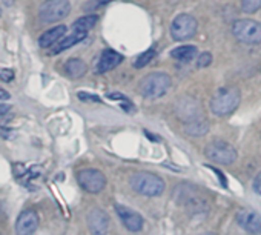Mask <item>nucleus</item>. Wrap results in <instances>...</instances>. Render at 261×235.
Here are the masks:
<instances>
[{
	"label": "nucleus",
	"instance_id": "nucleus-1",
	"mask_svg": "<svg viewBox=\"0 0 261 235\" xmlns=\"http://www.w3.org/2000/svg\"><path fill=\"white\" fill-rule=\"evenodd\" d=\"M130 186L133 189L145 197H159L165 191V181L162 177L152 172H137L130 177Z\"/></svg>",
	"mask_w": 261,
	"mask_h": 235
},
{
	"label": "nucleus",
	"instance_id": "nucleus-2",
	"mask_svg": "<svg viewBox=\"0 0 261 235\" xmlns=\"http://www.w3.org/2000/svg\"><path fill=\"white\" fill-rule=\"evenodd\" d=\"M240 100H241V97H240V91L237 88L220 89L211 98V111L220 117L229 115L238 108Z\"/></svg>",
	"mask_w": 261,
	"mask_h": 235
},
{
	"label": "nucleus",
	"instance_id": "nucleus-3",
	"mask_svg": "<svg viewBox=\"0 0 261 235\" xmlns=\"http://www.w3.org/2000/svg\"><path fill=\"white\" fill-rule=\"evenodd\" d=\"M171 77L165 72H152L143 77L139 85V92L145 98H159L171 88Z\"/></svg>",
	"mask_w": 261,
	"mask_h": 235
},
{
	"label": "nucleus",
	"instance_id": "nucleus-4",
	"mask_svg": "<svg viewBox=\"0 0 261 235\" xmlns=\"http://www.w3.org/2000/svg\"><path fill=\"white\" fill-rule=\"evenodd\" d=\"M172 197L175 198V201L178 204H185L186 207L189 209H194V211H200L201 207L206 206V200L201 194V189L194 186V185H189V183H181L178 185L175 189H174V194Z\"/></svg>",
	"mask_w": 261,
	"mask_h": 235
},
{
	"label": "nucleus",
	"instance_id": "nucleus-5",
	"mask_svg": "<svg viewBox=\"0 0 261 235\" xmlns=\"http://www.w3.org/2000/svg\"><path fill=\"white\" fill-rule=\"evenodd\" d=\"M232 34L241 43L258 45L261 43V23L249 19L237 20L232 27Z\"/></svg>",
	"mask_w": 261,
	"mask_h": 235
},
{
	"label": "nucleus",
	"instance_id": "nucleus-6",
	"mask_svg": "<svg viewBox=\"0 0 261 235\" xmlns=\"http://www.w3.org/2000/svg\"><path fill=\"white\" fill-rule=\"evenodd\" d=\"M175 114L185 123H192L203 120V109L197 98L191 95H183L175 101Z\"/></svg>",
	"mask_w": 261,
	"mask_h": 235
},
{
	"label": "nucleus",
	"instance_id": "nucleus-7",
	"mask_svg": "<svg viewBox=\"0 0 261 235\" xmlns=\"http://www.w3.org/2000/svg\"><path fill=\"white\" fill-rule=\"evenodd\" d=\"M204 154L206 157L214 162V163H218V165H232L235 160H237V151L232 145H229L227 142H223V140H214L211 142L206 149H204Z\"/></svg>",
	"mask_w": 261,
	"mask_h": 235
},
{
	"label": "nucleus",
	"instance_id": "nucleus-8",
	"mask_svg": "<svg viewBox=\"0 0 261 235\" xmlns=\"http://www.w3.org/2000/svg\"><path fill=\"white\" fill-rule=\"evenodd\" d=\"M71 13L69 0H46L39 10V17L43 23H56Z\"/></svg>",
	"mask_w": 261,
	"mask_h": 235
},
{
	"label": "nucleus",
	"instance_id": "nucleus-9",
	"mask_svg": "<svg viewBox=\"0 0 261 235\" xmlns=\"http://www.w3.org/2000/svg\"><path fill=\"white\" fill-rule=\"evenodd\" d=\"M77 181L89 194H98L106 186V177L98 169H83L77 174Z\"/></svg>",
	"mask_w": 261,
	"mask_h": 235
},
{
	"label": "nucleus",
	"instance_id": "nucleus-10",
	"mask_svg": "<svg viewBox=\"0 0 261 235\" xmlns=\"http://www.w3.org/2000/svg\"><path fill=\"white\" fill-rule=\"evenodd\" d=\"M195 33H197V20L189 14L178 16L171 25V34H172L174 40H177V42L188 40V39L194 37Z\"/></svg>",
	"mask_w": 261,
	"mask_h": 235
},
{
	"label": "nucleus",
	"instance_id": "nucleus-11",
	"mask_svg": "<svg viewBox=\"0 0 261 235\" xmlns=\"http://www.w3.org/2000/svg\"><path fill=\"white\" fill-rule=\"evenodd\" d=\"M237 223L252 235H261V215L250 209H241L235 215Z\"/></svg>",
	"mask_w": 261,
	"mask_h": 235
},
{
	"label": "nucleus",
	"instance_id": "nucleus-12",
	"mask_svg": "<svg viewBox=\"0 0 261 235\" xmlns=\"http://www.w3.org/2000/svg\"><path fill=\"white\" fill-rule=\"evenodd\" d=\"M115 212L118 215V218L121 220V223L124 224V227L130 232H139L143 227V218L139 212H136L134 209H130L127 206H121V204H115Z\"/></svg>",
	"mask_w": 261,
	"mask_h": 235
},
{
	"label": "nucleus",
	"instance_id": "nucleus-13",
	"mask_svg": "<svg viewBox=\"0 0 261 235\" xmlns=\"http://www.w3.org/2000/svg\"><path fill=\"white\" fill-rule=\"evenodd\" d=\"M39 215L36 211L33 209H27L23 211L17 221H16V233L17 235H34L37 227H39Z\"/></svg>",
	"mask_w": 261,
	"mask_h": 235
},
{
	"label": "nucleus",
	"instance_id": "nucleus-14",
	"mask_svg": "<svg viewBox=\"0 0 261 235\" xmlns=\"http://www.w3.org/2000/svg\"><path fill=\"white\" fill-rule=\"evenodd\" d=\"M88 227L92 235H106L109 232V215L103 209H92L88 214Z\"/></svg>",
	"mask_w": 261,
	"mask_h": 235
},
{
	"label": "nucleus",
	"instance_id": "nucleus-15",
	"mask_svg": "<svg viewBox=\"0 0 261 235\" xmlns=\"http://www.w3.org/2000/svg\"><path fill=\"white\" fill-rule=\"evenodd\" d=\"M123 62V56H120L117 51L114 49H105L100 56V60L97 63V72H106L114 69L115 66H118Z\"/></svg>",
	"mask_w": 261,
	"mask_h": 235
},
{
	"label": "nucleus",
	"instance_id": "nucleus-16",
	"mask_svg": "<svg viewBox=\"0 0 261 235\" xmlns=\"http://www.w3.org/2000/svg\"><path fill=\"white\" fill-rule=\"evenodd\" d=\"M65 34H66V27L59 25V27L46 31L45 34H42L40 39H39V45H40V48H51L53 45L59 43L63 39Z\"/></svg>",
	"mask_w": 261,
	"mask_h": 235
},
{
	"label": "nucleus",
	"instance_id": "nucleus-17",
	"mask_svg": "<svg viewBox=\"0 0 261 235\" xmlns=\"http://www.w3.org/2000/svg\"><path fill=\"white\" fill-rule=\"evenodd\" d=\"M88 66L83 60L80 59H69L65 63V72L71 77V79H80L86 74Z\"/></svg>",
	"mask_w": 261,
	"mask_h": 235
},
{
	"label": "nucleus",
	"instance_id": "nucleus-18",
	"mask_svg": "<svg viewBox=\"0 0 261 235\" xmlns=\"http://www.w3.org/2000/svg\"><path fill=\"white\" fill-rule=\"evenodd\" d=\"M86 36H88V33H83V31H74L69 37H66V39H63V40H60V42L57 43V46L53 49V53H54V54L62 53V51H65V49H68V48L74 46L75 43L82 42Z\"/></svg>",
	"mask_w": 261,
	"mask_h": 235
},
{
	"label": "nucleus",
	"instance_id": "nucleus-19",
	"mask_svg": "<svg viewBox=\"0 0 261 235\" xmlns=\"http://www.w3.org/2000/svg\"><path fill=\"white\" fill-rule=\"evenodd\" d=\"M207 131H209V125L204 120L186 123V126H185V133L192 136V137H203V136L207 134Z\"/></svg>",
	"mask_w": 261,
	"mask_h": 235
},
{
	"label": "nucleus",
	"instance_id": "nucleus-20",
	"mask_svg": "<svg viewBox=\"0 0 261 235\" xmlns=\"http://www.w3.org/2000/svg\"><path fill=\"white\" fill-rule=\"evenodd\" d=\"M198 54V49L195 46H191V45H185V46H178L172 51V57L177 59V60H191L194 59L195 56Z\"/></svg>",
	"mask_w": 261,
	"mask_h": 235
},
{
	"label": "nucleus",
	"instance_id": "nucleus-21",
	"mask_svg": "<svg viewBox=\"0 0 261 235\" xmlns=\"http://www.w3.org/2000/svg\"><path fill=\"white\" fill-rule=\"evenodd\" d=\"M97 16H85V17H80L77 22H74V25H72V30L74 31H83V33H88L91 28H94L95 27V23H97Z\"/></svg>",
	"mask_w": 261,
	"mask_h": 235
},
{
	"label": "nucleus",
	"instance_id": "nucleus-22",
	"mask_svg": "<svg viewBox=\"0 0 261 235\" xmlns=\"http://www.w3.org/2000/svg\"><path fill=\"white\" fill-rule=\"evenodd\" d=\"M261 8V0H241V10L247 14H253Z\"/></svg>",
	"mask_w": 261,
	"mask_h": 235
},
{
	"label": "nucleus",
	"instance_id": "nucleus-23",
	"mask_svg": "<svg viewBox=\"0 0 261 235\" xmlns=\"http://www.w3.org/2000/svg\"><path fill=\"white\" fill-rule=\"evenodd\" d=\"M154 57H155V51H154V49H148V51H145L143 54L139 56V59L136 60L134 66H136V68H143V66H146Z\"/></svg>",
	"mask_w": 261,
	"mask_h": 235
},
{
	"label": "nucleus",
	"instance_id": "nucleus-24",
	"mask_svg": "<svg viewBox=\"0 0 261 235\" xmlns=\"http://www.w3.org/2000/svg\"><path fill=\"white\" fill-rule=\"evenodd\" d=\"M108 2H111V0H89V2L85 4L83 10H85L86 13H89V11H94V10H97V8H100V7L106 5Z\"/></svg>",
	"mask_w": 261,
	"mask_h": 235
},
{
	"label": "nucleus",
	"instance_id": "nucleus-25",
	"mask_svg": "<svg viewBox=\"0 0 261 235\" xmlns=\"http://www.w3.org/2000/svg\"><path fill=\"white\" fill-rule=\"evenodd\" d=\"M212 63V54L211 53H203L198 56V62H197V66L198 68H206Z\"/></svg>",
	"mask_w": 261,
	"mask_h": 235
},
{
	"label": "nucleus",
	"instance_id": "nucleus-26",
	"mask_svg": "<svg viewBox=\"0 0 261 235\" xmlns=\"http://www.w3.org/2000/svg\"><path fill=\"white\" fill-rule=\"evenodd\" d=\"M0 80L5 82V83L13 82L14 80V71L8 69V68H2V69H0Z\"/></svg>",
	"mask_w": 261,
	"mask_h": 235
},
{
	"label": "nucleus",
	"instance_id": "nucleus-27",
	"mask_svg": "<svg viewBox=\"0 0 261 235\" xmlns=\"http://www.w3.org/2000/svg\"><path fill=\"white\" fill-rule=\"evenodd\" d=\"M253 191H255L258 195H261V171L256 174V177H255V180H253Z\"/></svg>",
	"mask_w": 261,
	"mask_h": 235
},
{
	"label": "nucleus",
	"instance_id": "nucleus-28",
	"mask_svg": "<svg viewBox=\"0 0 261 235\" xmlns=\"http://www.w3.org/2000/svg\"><path fill=\"white\" fill-rule=\"evenodd\" d=\"M79 98L80 100H89V101H100V98H97L95 95H89L86 92H79Z\"/></svg>",
	"mask_w": 261,
	"mask_h": 235
},
{
	"label": "nucleus",
	"instance_id": "nucleus-29",
	"mask_svg": "<svg viewBox=\"0 0 261 235\" xmlns=\"http://www.w3.org/2000/svg\"><path fill=\"white\" fill-rule=\"evenodd\" d=\"M10 111H11V106L10 105H0V117H4Z\"/></svg>",
	"mask_w": 261,
	"mask_h": 235
},
{
	"label": "nucleus",
	"instance_id": "nucleus-30",
	"mask_svg": "<svg viewBox=\"0 0 261 235\" xmlns=\"http://www.w3.org/2000/svg\"><path fill=\"white\" fill-rule=\"evenodd\" d=\"M0 98H2V100H8L10 98V94L5 89H2V88H0Z\"/></svg>",
	"mask_w": 261,
	"mask_h": 235
},
{
	"label": "nucleus",
	"instance_id": "nucleus-31",
	"mask_svg": "<svg viewBox=\"0 0 261 235\" xmlns=\"http://www.w3.org/2000/svg\"><path fill=\"white\" fill-rule=\"evenodd\" d=\"M200 235H217V233H212V232H204V233H200Z\"/></svg>",
	"mask_w": 261,
	"mask_h": 235
},
{
	"label": "nucleus",
	"instance_id": "nucleus-32",
	"mask_svg": "<svg viewBox=\"0 0 261 235\" xmlns=\"http://www.w3.org/2000/svg\"><path fill=\"white\" fill-rule=\"evenodd\" d=\"M0 14H2V11H0Z\"/></svg>",
	"mask_w": 261,
	"mask_h": 235
},
{
	"label": "nucleus",
	"instance_id": "nucleus-33",
	"mask_svg": "<svg viewBox=\"0 0 261 235\" xmlns=\"http://www.w3.org/2000/svg\"><path fill=\"white\" fill-rule=\"evenodd\" d=\"M0 235H2V233H0Z\"/></svg>",
	"mask_w": 261,
	"mask_h": 235
}]
</instances>
